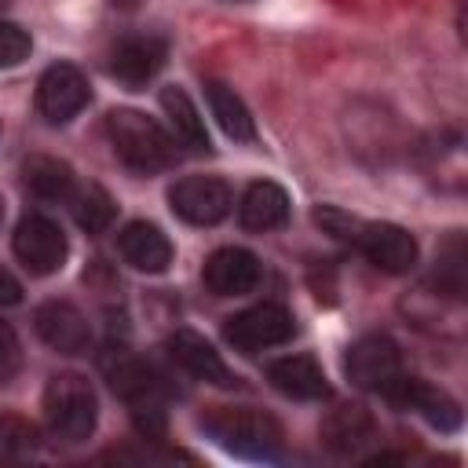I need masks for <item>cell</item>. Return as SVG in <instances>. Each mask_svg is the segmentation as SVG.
<instances>
[{
  "label": "cell",
  "mask_w": 468,
  "mask_h": 468,
  "mask_svg": "<svg viewBox=\"0 0 468 468\" xmlns=\"http://www.w3.org/2000/svg\"><path fill=\"white\" fill-rule=\"evenodd\" d=\"M205 95H208V110H212L216 124H219L230 139L249 143V139L256 135L252 113H249V106L241 102V95H238L234 88H227L223 80H208V84H205Z\"/></svg>",
  "instance_id": "cell-21"
},
{
  "label": "cell",
  "mask_w": 468,
  "mask_h": 468,
  "mask_svg": "<svg viewBox=\"0 0 468 468\" xmlns=\"http://www.w3.org/2000/svg\"><path fill=\"white\" fill-rule=\"evenodd\" d=\"M168 205L179 219L194 223V227H212L219 223L230 205H234V194L223 179H212V176H186L179 179L172 190H168Z\"/></svg>",
  "instance_id": "cell-8"
},
{
  "label": "cell",
  "mask_w": 468,
  "mask_h": 468,
  "mask_svg": "<svg viewBox=\"0 0 468 468\" xmlns=\"http://www.w3.org/2000/svg\"><path fill=\"white\" fill-rule=\"evenodd\" d=\"M267 380L274 391H282L285 399H300V402H314L329 395V380L322 373V366L311 355H285L274 358L267 366Z\"/></svg>",
  "instance_id": "cell-17"
},
{
  "label": "cell",
  "mask_w": 468,
  "mask_h": 468,
  "mask_svg": "<svg viewBox=\"0 0 468 468\" xmlns=\"http://www.w3.org/2000/svg\"><path fill=\"white\" fill-rule=\"evenodd\" d=\"M18 336H15V329L7 325V322H0V384L18 369Z\"/></svg>",
  "instance_id": "cell-26"
},
{
  "label": "cell",
  "mask_w": 468,
  "mask_h": 468,
  "mask_svg": "<svg viewBox=\"0 0 468 468\" xmlns=\"http://www.w3.org/2000/svg\"><path fill=\"white\" fill-rule=\"evenodd\" d=\"M384 399H391L399 410H413V413H420L431 428H439V431H457V424H461V406L442 391V388H431V384H424L420 377H399L388 391H384Z\"/></svg>",
  "instance_id": "cell-10"
},
{
  "label": "cell",
  "mask_w": 468,
  "mask_h": 468,
  "mask_svg": "<svg viewBox=\"0 0 468 468\" xmlns=\"http://www.w3.org/2000/svg\"><path fill=\"white\" fill-rule=\"evenodd\" d=\"M91 99V88H88V77L69 66V62H55L40 73L37 80V113L48 121V124H66L73 121Z\"/></svg>",
  "instance_id": "cell-7"
},
{
  "label": "cell",
  "mask_w": 468,
  "mask_h": 468,
  "mask_svg": "<svg viewBox=\"0 0 468 468\" xmlns=\"http://www.w3.org/2000/svg\"><path fill=\"white\" fill-rule=\"evenodd\" d=\"M292 333H296V322H292L289 307H282V303H256V307H245V311L230 314L227 325H223L227 344H234L241 355H256V351H263V347L289 344Z\"/></svg>",
  "instance_id": "cell-4"
},
{
  "label": "cell",
  "mask_w": 468,
  "mask_h": 468,
  "mask_svg": "<svg viewBox=\"0 0 468 468\" xmlns=\"http://www.w3.org/2000/svg\"><path fill=\"white\" fill-rule=\"evenodd\" d=\"M22 179L40 201H69L73 190H77L73 168L58 157H44V154H37L22 165Z\"/></svg>",
  "instance_id": "cell-20"
},
{
  "label": "cell",
  "mask_w": 468,
  "mask_h": 468,
  "mask_svg": "<svg viewBox=\"0 0 468 468\" xmlns=\"http://www.w3.org/2000/svg\"><path fill=\"white\" fill-rule=\"evenodd\" d=\"M33 325H37V336L48 347L62 351V355H84L91 347V325H88V318L73 303H66V300L40 303L37 314H33Z\"/></svg>",
  "instance_id": "cell-12"
},
{
  "label": "cell",
  "mask_w": 468,
  "mask_h": 468,
  "mask_svg": "<svg viewBox=\"0 0 468 468\" xmlns=\"http://www.w3.org/2000/svg\"><path fill=\"white\" fill-rule=\"evenodd\" d=\"M355 241L362 256L384 274H406L417 263V238L399 223H362Z\"/></svg>",
  "instance_id": "cell-9"
},
{
  "label": "cell",
  "mask_w": 468,
  "mask_h": 468,
  "mask_svg": "<svg viewBox=\"0 0 468 468\" xmlns=\"http://www.w3.org/2000/svg\"><path fill=\"white\" fill-rule=\"evenodd\" d=\"M44 420L55 439L84 442L99 420V399L88 377L80 373H55L44 388Z\"/></svg>",
  "instance_id": "cell-3"
},
{
  "label": "cell",
  "mask_w": 468,
  "mask_h": 468,
  "mask_svg": "<svg viewBox=\"0 0 468 468\" xmlns=\"http://www.w3.org/2000/svg\"><path fill=\"white\" fill-rule=\"evenodd\" d=\"M37 428L18 413H0V461H22L37 450Z\"/></svg>",
  "instance_id": "cell-24"
},
{
  "label": "cell",
  "mask_w": 468,
  "mask_h": 468,
  "mask_svg": "<svg viewBox=\"0 0 468 468\" xmlns=\"http://www.w3.org/2000/svg\"><path fill=\"white\" fill-rule=\"evenodd\" d=\"M344 369H347L351 384L384 395V391L402 377V355H399V347H395L391 336L369 333V336H362V340H355V344L347 347Z\"/></svg>",
  "instance_id": "cell-6"
},
{
  "label": "cell",
  "mask_w": 468,
  "mask_h": 468,
  "mask_svg": "<svg viewBox=\"0 0 468 468\" xmlns=\"http://www.w3.org/2000/svg\"><path fill=\"white\" fill-rule=\"evenodd\" d=\"M238 219H241L245 230H274L289 219V194L278 183L260 179L241 194Z\"/></svg>",
  "instance_id": "cell-18"
},
{
  "label": "cell",
  "mask_w": 468,
  "mask_h": 468,
  "mask_svg": "<svg viewBox=\"0 0 468 468\" xmlns=\"http://www.w3.org/2000/svg\"><path fill=\"white\" fill-rule=\"evenodd\" d=\"M106 132H110L113 154L143 176L165 172L176 165V139L139 110H113L106 117Z\"/></svg>",
  "instance_id": "cell-2"
},
{
  "label": "cell",
  "mask_w": 468,
  "mask_h": 468,
  "mask_svg": "<svg viewBox=\"0 0 468 468\" xmlns=\"http://www.w3.org/2000/svg\"><path fill=\"white\" fill-rule=\"evenodd\" d=\"M260 274H263L260 260L249 249H238V245L216 249L201 267L205 289L212 296H245L260 285Z\"/></svg>",
  "instance_id": "cell-11"
},
{
  "label": "cell",
  "mask_w": 468,
  "mask_h": 468,
  "mask_svg": "<svg viewBox=\"0 0 468 468\" xmlns=\"http://www.w3.org/2000/svg\"><path fill=\"white\" fill-rule=\"evenodd\" d=\"M168 58V44L154 33H135V37H124L113 51H110V73L128 84V88H139L146 84L150 77H157V69L165 66Z\"/></svg>",
  "instance_id": "cell-14"
},
{
  "label": "cell",
  "mask_w": 468,
  "mask_h": 468,
  "mask_svg": "<svg viewBox=\"0 0 468 468\" xmlns=\"http://www.w3.org/2000/svg\"><path fill=\"white\" fill-rule=\"evenodd\" d=\"M106 377H110V388L128 402V406H150V402H165V384H161V373L135 358V355H124L117 351V358L106 362Z\"/></svg>",
  "instance_id": "cell-16"
},
{
  "label": "cell",
  "mask_w": 468,
  "mask_h": 468,
  "mask_svg": "<svg viewBox=\"0 0 468 468\" xmlns=\"http://www.w3.org/2000/svg\"><path fill=\"white\" fill-rule=\"evenodd\" d=\"M0 223H4V201H0Z\"/></svg>",
  "instance_id": "cell-29"
},
{
  "label": "cell",
  "mask_w": 468,
  "mask_h": 468,
  "mask_svg": "<svg viewBox=\"0 0 468 468\" xmlns=\"http://www.w3.org/2000/svg\"><path fill=\"white\" fill-rule=\"evenodd\" d=\"M69 201H73V219H77V227L88 230V234H102V230L113 223V216H117L113 197H110L99 183H88V186L73 190Z\"/></svg>",
  "instance_id": "cell-23"
},
{
  "label": "cell",
  "mask_w": 468,
  "mask_h": 468,
  "mask_svg": "<svg viewBox=\"0 0 468 468\" xmlns=\"http://www.w3.org/2000/svg\"><path fill=\"white\" fill-rule=\"evenodd\" d=\"M117 252H121V260H124L128 267H135V271H143V274H161V271H168V263H172V241L165 238L161 227L143 223V219L128 223V227L117 234Z\"/></svg>",
  "instance_id": "cell-15"
},
{
  "label": "cell",
  "mask_w": 468,
  "mask_h": 468,
  "mask_svg": "<svg viewBox=\"0 0 468 468\" xmlns=\"http://www.w3.org/2000/svg\"><path fill=\"white\" fill-rule=\"evenodd\" d=\"M161 106L168 113V124L176 132V139L194 150V154H208V132H205V117L197 113V106L190 102V95L183 88H161Z\"/></svg>",
  "instance_id": "cell-19"
},
{
  "label": "cell",
  "mask_w": 468,
  "mask_h": 468,
  "mask_svg": "<svg viewBox=\"0 0 468 468\" xmlns=\"http://www.w3.org/2000/svg\"><path fill=\"white\" fill-rule=\"evenodd\" d=\"M29 51H33L29 33H26L18 22H0V69L26 62Z\"/></svg>",
  "instance_id": "cell-25"
},
{
  "label": "cell",
  "mask_w": 468,
  "mask_h": 468,
  "mask_svg": "<svg viewBox=\"0 0 468 468\" xmlns=\"http://www.w3.org/2000/svg\"><path fill=\"white\" fill-rule=\"evenodd\" d=\"M201 428L216 446L245 461H274L282 453V424L263 410L216 406L201 417Z\"/></svg>",
  "instance_id": "cell-1"
},
{
  "label": "cell",
  "mask_w": 468,
  "mask_h": 468,
  "mask_svg": "<svg viewBox=\"0 0 468 468\" xmlns=\"http://www.w3.org/2000/svg\"><path fill=\"white\" fill-rule=\"evenodd\" d=\"M366 439H373V417L362 406H340L322 420V442L336 453H351Z\"/></svg>",
  "instance_id": "cell-22"
},
{
  "label": "cell",
  "mask_w": 468,
  "mask_h": 468,
  "mask_svg": "<svg viewBox=\"0 0 468 468\" xmlns=\"http://www.w3.org/2000/svg\"><path fill=\"white\" fill-rule=\"evenodd\" d=\"M139 0H113V7H124V11H132Z\"/></svg>",
  "instance_id": "cell-28"
},
{
  "label": "cell",
  "mask_w": 468,
  "mask_h": 468,
  "mask_svg": "<svg viewBox=\"0 0 468 468\" xmlns=\"http://www.w3.org/2000/svg\"><path fill=\"white\" fill-rule=\"evenodd\" d=\"M168 355L194 380H205V384H216V388H234L238 384V377L227 369V362L219 358V351L201 333H194V329H176L168 336Z\"/></svg>",
  "instance_id": "cell-13"
},
{
  "label": "cell",
  "mask_w": 468,
  "mask_h": 468,
  "mask_svg": "<svg viewBox=\"0 0 468 468\" xmlns=\"http://www.w3.org/2000/svg\"><path fill=\"white\" fill-rule=\"evenodd\" d=\"M66 234L55 219L33 212V216H22V223L15 227V256L22 260V267L37 278H48L55 271H62L66 263Z\"/></svg>",
  "instance_id": "cell-5"
},
{
  "label": "cell",
  "mask_w": 468,
  "mask_h": 468,
  "mask_svg": "<svg viewBox=\"0 0 468 468\" xmlns=\"http://www.w3.org/2000/svg\"><path fill=\"white\" fill-rule=\"evenodd\" d=\"M22 300V285H18V278L7 271V267H0V307H15Z\"/></svg>",
  "instance_id": "cell-27"
}]
</instances>
